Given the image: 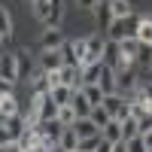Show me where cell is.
I'll return each mask as SVG.
<instances>
[{
	"label": "cell",
	"mask_w": 152,
	"mask_h": 152,
	"mask_svg": "<svg viewBox=\"0 0 152 152\" xmlns=\"http://www.w3.org/2000/svg\"><path fill=\"white\" fill-rule=\"evenodd\" d=\"M79 6H82V9H97L100 0H79Z\"/></svg>",
	"instance_id": "34"
},
{
	"label": "cell",
	"mask_w": 152,
	"mask_h": 152,
	"mask_svg": "<svg viewBox=\"0 0 152 152\" xmlns=\"http://www.w3.org/2000/svg\"><path fill=\"white\" fill-rule=\"evenodd\" d=\"M61 67H64L61 52H43V55H40V70H43V73H58Z\"/></svg>",
	"instance_id": "6"
},
{
	"label": "cell",
	"mask_w": 152,
	"mask_h": 152,
	"mask_svg": "<svg viewBox=\"0 0 152 152\" xmlns=\"http://www.w3.org/2000/svg\"><path fill=\"white\" fill-rule=\"evenodd\" d=\"M116 73H119V88H128V91H134V88H137L131 70H116Z\"/></svg>",
	"instance_id": "29"
},
{
	"label": "cell",
	"mask_w": 152,
	"mask_h": 152,
	"mask_svg": "<svg viewBox=\"0 0 152 152\" xmlns=\"http://www.w3.org/2000/svg\"><path fill=\"white\" fill-rule=\"evenodd\" d=\"M140 21H143V18H137V15L113 18V24H110V40H113V43H125V40H131V37H137Z\"/></svg>",
	"instance_id": "1"
},
{
	"label": "cell",
	"mask_w": 152,
	"mask_h": 152,
	"mask_svg": "<svg viewBox=\"0 0 152 152\" xmlns=\"http://www.w3.org/2000/svg\"><path fill=\"white\" fill-rule=\"evenodd\" d=\"M82 94L88 97L91 107H104V91H100L97 85H82Z\"/></svg>",
	"instance_id": "21"
},
{
	"label": "cell",
	"mask_w": 152,
	"mask_h": 152,
	"mask_svg": "<svg viewBox=\"0 0 152 152\" xmlns=\"http://www.w3.org/2000/svg\"><path fill=\"white\" fill-rule=\"evenodd\" d=\"M76 149H79V134L73 128H64L58 137V152H76Z\"/></svg>",
	"instance_id": "8"
},
{
	"label": "cell",
	"mask_w": 152,
	"mask_h": 152,
	"mask_svg": "<svg viewBox=\"0 0 152 152\" xmlns=\"http://www.w3.org/2000/svg\"><path fill=\"white\" fill-rule=\"evenodd\" d=\"M58 125H61V128H73V125H76V110L70 104L58 110Z\"/></svg>",
	"instance_id": "19"
},
{
	"label": "cell",
	"mask_w": 152,
	"mask_h": 152,
	"mask_svg": "<svg viewBox=\"0 0 152 152\" xmlns=\"http://www.w3.org/2000/svg\"><path fill=\"white\" fill-rule=\"evenodd\" d=\"M128 152H149L146 143H143V137H134V140H128Z\"/></svg>",
	"instance_id": "31"
},
{
	"label": "cell",
	"mask_w": 152,
	"mask_h": 152,
	"mask_svg": "<svg viewBox=\"0 0 152 152\" xmlns=\"http://www.w3.org/2000/svg\"><path fill=\"white\" fill-rule=\"evenodd\" d=\"M12 143H15V140H12V137H9V131H6V125L0 122V149H6V146H12Z\"/></svg>",
	"instance_id": "32"
},
{
	"label": "cell",
	"mask_w": 152,
	"mask_h": 152,
	"mask_svg": "<svg viewBox=\"0 0 152 152\" xmlns=\"http://www.w3.org/2000/svg\"><path fill=\"white\" fill-rule=\"evenodd\" d=\"M104 143V137L100 134H94V137H85V140H79V149L76 152H97V146Z\"/></svg>",
	"instance_id": "25"
},
{
	"label": "cell",
	"mask_w": 152,
	"mask_h": 152,
	"mask_svg": "<svg viewBox=\"0 0 152 152\" xmlns=\"http://www.w3.org/2000/svg\"><path fill=\"white\" fill-rule=\"evenodd\" d=\"M64 31L61 28H46L43 37H40V46H43V52H61V46H64Z\"/></svg>",
	"instance_id": "4"
},
{
	"label": "cell",
	"mask_w": 152,
	"mask_h": 152,
	"mask_svg": "<svg viewBox=\"0 0 152 152\" xmlns=\"http://www.w3.org/2000/svg\"><path fill=\"white\" fill-rule=\"evenodd\" d=\"M100 137H104L107 143H122V122L119 119H110L104 128H100Z\"/></svg>",
	"instance_id": "10"
},
{
	"label": "cell",
	"mask_w": 152,
	"mask_h": 152,
	"mask_svg": "<svg viewBox=\"0 0 152 152\" xmlns=\"http://www.w3.org/2000/svg\"><path fill=\"white\" fill-rule=\"evenodd\" d=\"M94 12H97V24H100V31H110V24H113V9H110V3H100Z\"/></svg>",
	"instance_id": "18"
},
{
	"label": "cell",
	"mask_w": 152,
	"mask_h": 152,
	"mask_svg": "<svg viewBox=\"0 0 152 152\" xmlns=\"http://www.w3.org/2000/svg\"><path fill=\"white\" fill-rule=\"evenodd\" d=\"M15 58H18V79H24V76L31 73V49L15 52Z\"/></svg>",
	"instance_id": "22"
},
{
	"label": "cell",
	"mask_w": 152,
	"mask_h": 152,
	"mask_svg": "<svg viewBox=\"0 0 152 152\" xmlns=\"http://www.w3.org/2000/svg\"><path fill=\"white\" fill-rule=\"evenodd\" d=\"M104 110L113 119H119V122L131 116V104H128V97H122V94H107L104 97Z\"/></svg>",
	"instance_id": "2"
},
{
	"label": "cell",
	"mask_w": 152,
	"mask_h": 152,
	"mask_svg": "<svg viewBox=\"0 0 152 152\" xmlns=\"http://www.w3.org/2000/svg\"><path fill=\"white\" fill-rule=\"evenodd\" d=\"M0 43H3V37H0Z\"/></svg>",
	"instance_id": "38"
},
{
	"label": "cell",
	"mask_w": 152,
	"mask_h": 152,
	"mask_svg": "<svg viewBox=\"0 0 152 152\" xmlns=\"http://www.w3.org/2000/svg\"><path fill=\"white\" fill-rule=\"evenodd\" d=\"M134 137H140V119L128 116V119H122V140L128 143V140H134Z\"/></svg>",
	"instance_id": "13"
},
{
	"label": "cell",
	"mask_w": 152,
	"mask_h": 152,
	"mask_svg": "<svg viewBox=\"0 0 152 152\" xmlns=\"http://www.w3.org/2000/svg\"><path fill=\"white\" fill-rule=\"evenodd\" d=\"M104 64H110V67H119L122 64V46L119 43H113V40H107V46H104Z\"/></svg>",
	"instance_id": "11"
},
{
	"label": "cell",
	"mask_w": 152,
	"mask_h": 152,
	"mask_svg": "<svg viewBox=\"0 0 152 152\" xmlns=\"http://www.w3.org/2000/svg\"><path fill=\"white\" fill-rule=\"evenodd\" d=\"M73 131L79 134V140H85V137H94V134H100V128H97V125H94L91 119H76Z\"/></svg>",
	"instance_id": "15"
},
{
	"label": "cell",
	"mask_w": 152,
	"mask_h": 152,
	"mask_svg": "<svg viewBox=\"0 0 152 152\" xmlns=\"http://www.w3.org/2000/svg\"><path fill=\"white\" fill-rule=\"evenodd\" d=\"M52 91V79H49V73H40L34 79V94H49Z\"/></svg>",
	"instance_id": "24"
},
{
	"label": "cell",
	"mask_w": 152,
	"mask_h": 152,
	"mask_svg": "<svg viewBox=\"0 0 152 152\" xmlns=\"http://www.w3.org/2000/svg\"><path fill=\"white\" fill-rule=\"evenodd\" d=\"M97 88L104 91V97H107V94H119V73H116V67L104 64V70H100V79H97Z\"/></svg>",
	"instance_id": "3"
},
{
	"label": "cell",
	"mask_w": 152,
	"mask_h": 152,
	"mask_svg": "<svg viewBox=\"0 0 152 152\" xmlns=\"http://www.w3.org/2000/svg\"><path fill=\"white\" fill-rule=\"evenodd\" d=\"M97 152H113V143H107V140H104V143L97 146Z\"/></svg>",
	"instance_id": "36"
},
{
	"label": "cell",
	"mask_w": 152,
	"mask_h": 152,
	"mask_svg": "<svg viewBox=\"0 0 152 152\" xmlns=\"http://www.w3.org/2000/svg\"><path fill=\"white\" fill-rule=\"evenodd\" d=\"M100 70H104V61H94V64L82 67V85H97V79H100Z\"/></svg>",
	"instance_id": "16"
},
{
	"label": "cell",
	"mask_w": 152,
	"mask_h": 152,
	"mask_svg": "<svg viewBox=\"0 0 152 152\" xmlns=\"http://www.w3.org/2000/svg\"><path fill=\"white\" fill-rule=\"evenodd\" d=\"M15 113H18L15 94H3V97H0V122H6L9 116H15Z\"/></svg>",
	"instance_id": "12"
},
{
	"label": "cell",
	"mask_w": 152,
	"mask_h": 152,
	"mask_svg": "<svg viewBox=\"0 0 152 152\" xmlns=\"http://www.w3.org/2000/svg\"><path fill=\"white\" fill-rule=\"evenodd\" d=\"M6 131H9V137H12V140H15L18 143V137L24 134V131H28V122H24V116H21V113H15V116H9L6 122Z\"/></svg>",
	"instance_id": "9"
},
{
	"label": "cell",
	"mask_w": 152,
	"mask_h": 152,
	"mask_svg": "<svg viewBox=\"0 0 152 152\" xmlns=\"http://www.w3.org/2000/svg\"><path fill=\"white\" fill-rule=\"evenodd\" d=\"M137 61H140L143 67L152 70V46H140V52H137Z\"/></svg>",
	"instance_id": "30"
},
{
	"label": "cell",
	"mask_w": 152,
	"mask_h": 152,
	"mask_svg": "<svg viewBox=\"0 0 152 152\" xmlns=\"http://www.w3.org/2000/svg\"><path fill=\"white\" fill-rule=\"evenodd\" d=\"M143 134H152V113H146V116L140 119V137Z\"/></svg>",
	"instance_id": "33"
},
{
	"label": "cell",
	"mask_w": 152,
	"mask_h": 152,
	"mask_svg": "<svg viewBox=\"0 0 152 152\" xmlns=\"http://www.w3.org/2000/svg\"><path fill=\"white\" fill-rule=\"evenodd\" d=\"M49 12H52V0H34V15L40 21H49Z\"/></svg>",
	"instance_id": "23"
},
{
	"label": "cell",
	"mask_w": 152,
	"mask_h": 152,
	"mask_svg": "<svg viewBox=\"0 0 152 152\" xmlns=\"http://www.w3.org/2000/svg\"><path fill=\"white\" fill-rule=\"evenodd\" d=\"M0 82H18V58L15 55H0Z\"/></svg>",
	"instance_id": "5"
},
{
	"label": "cell",
	"mask_w": 152,
	"mask_h": 152,
	"mask_svg": "<svg viewBox=\"0 0 152 152\" xmlns=\"http://www.w3.org/2000/svg\"><path fill=\"white\" fill-rule=\"evenodd\" d=\"M137 43H140V46H152V18H143V21H140Z\"/></svg>",
	"instance_id": "20"
},
{
	"label": "cell",
	"mask_w": 152,
	"mask_h": 152,
	"mask_svg": "<svg viewBox=\"0 0 152 152\" xmlns=\"http://www.w3.org/2000/svg\"><path fill=\"white\" fill-rule=\"evenodd\" d=\"M110 9H113V18H128V15H134V12H131V0H110Z\"/></svg>",
	"instance_id": "17"
},
{
	"label": "cell",
	"mask_w": 152,
	"mask_h": 152,
	"mask_svg": "<svg viewBox=\"0 0 152 152\" xmlns=\"http://www.w3.org/2000/svg\"><path fill=\"white\" fill-rule=\"evenodd\" d=\"M73 91H76V88H70V85H55L49 94H52V100H55L58 107H67L70 100H73Z\"/></svg>",
	"instance_id": "14"
},
{
	"label": "cell",
	"mask_w": 152,
	"mask_h": 152,
	"mask_svg": "<svg viewBox=\"0 0 152 152\" xmlns=\"http://www.w3.org/2000/svg\"><path fill=\"white\" fill-rule=\"evenodd\" d=\"M0 37H3V43L12 37V21H9V15H6L3 6H0Z\"/></svg>",
	"instance_id": "26"
},
{
	"label": "cell",
	"mask_w": 152,
	"mask_h": 152,
	"mask_svg": "<svg viewBox=\"0 0 152 152\" xmlns=\"http://www.w3.org/2000/svg\"><path fill=\"white\" fill-rule=\"evenodd\" d=\"M24 152H46L43 146H34V149H24Z\"/></svg>",
	"instance_id": "37"
},
{
	"label": "cell",
	"mask_w": 152,
	"mask_h": 152,
	"mask_svg": "<svg viewBox=\"0 0 152 152\" xmlns=\"http://www.w3.org/2000/svg\"><path fill=\"white\" fill-rule=\"evenodd\" d=\"M113 152H128V143H125V140L122 143H113Z\"/></svg>",
	"instance_id": "35"
},
{
	"label": "cell",
	"mask_w": 152,
	"mask_h": 152,
	"mask_svg": "<svg viewBox=\"0 0 152 152\" xmlns=\"http://www.w3.org/2000/svg\"><path fill=\"white\" fill-rule=\"evenodd\" d=\"M70 107L76 110V119H88V116H91V104H88V97L82 94V88H76V91H73V100H70Z\"/></svg>",
	"instance_id": "7"
},
{
	"label": "cell",
	"mask_w": 152,
	"mask_h": 152,
	"mask_svg": "<svg viewBox=\"0 0 152 152\" xmlns=\"http://www.w3.org/2000/svg\"><path fill=\"white\" fill-rule=\"evenodd\" d=\"M61 58H64V64L76 67V46H73V40H67L64 46H61Z\"/></svg>",
	"instance_id": "28"
},
{
	"label": "cell",
	"mask_w": 152,
	"mask_h": 152,
	"mask_svg": "<svg viewBox=\"0 0 152 152\" xmlns=\"http://www.w3.org/2000/svg\"><path fill=\"white\" fill-rule=\"evenodd\" d=\"M88 119H91V122L97 125V128H104V125H107V122H110L113 116H110V113H107L104 107H94V110H91V116H88Z\"/></svg>",
	"instance_id": "27"
}]
</instances>
